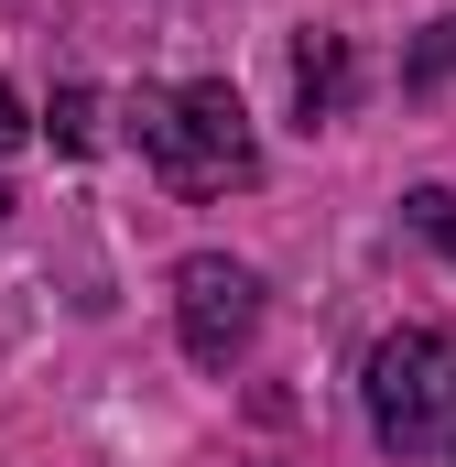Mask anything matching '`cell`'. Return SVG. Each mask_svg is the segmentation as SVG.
Listing matches in <instances>:
<instances>
[{
    "label": "cell",
    "mask_w": 456,
    "mask_h": 467,
    "mask_svg": "<svg viewBox=\"0 0 456 467\" xmlns=\"http://www.w3.org/2000/svg\"><path fill=\"white\" fill-rule=\"evenodd\" d=\"M130 141L141 163L174 185V196H228L261 174V141H250V109L228 77H196V88H141L130 99Z\"/></svg>",
    "instance_id": "obj_1"
},
{
    "label": "cell",
    "mask_w": 456,
    "mask_h": 467,
    "mask_svg": "<svg viewBox=\"0 0 456 467\" xmlns=\"http://www.w3.org/2000/svg\"><path fill=\"white\" fill-rule=\"evenodd\" d=\"M358 402H369V435L391 457H446L456 446V337L446 327L380 337L369 369H358Z\"/></svg>",
    "instance_id": "obj_2"
},
{
    "label": "cell",
    "mask_w": 456,
    "mask_h": 467,
    "mask_svg": "<svg viewBox=\"0 0 456 467\" xmlns=\"http://www.w3.org/2000/svg\"><path fill=\"white\" fill-rule=\"evenodd\" d=\"M174 337H185L196 369L250 358V337H261V272H250V261H228V250L174 261Z\"/></svg>",
    "instance_id": "obj_3"
},
{
    "label": "cell",
    "mask_w": 456,
    "mask_h": 467,
    "mask_svg": "<svg viewBox=\"0 0 456 467\" xmlns=\"http://www.w3.org/2000/svg\"><path fill=\"white\" fill-rule=\"evenodd\" d=\"M347 88H358V66H347V33H305L294 44V99H305V119H337Z\"/></svg>",
    "instance_id": "obj_4"
},
{
    "label": "cell",
    "mask_w": 456,
    "mask_h": 467,
    "mask_svg": "<svg viewBox=\"0 0 456 467\" xmlns=\"http://www.w3.org/2000/svg\"><path fill=\"white\" fill-rule=\"evenodd\" d=\"M446 77H456V11H446V22H424L413 55H402V88H446Z\"/></svg>",
    "instance_id": "obj_5"
},
{
    "label": "cell",
    "mask_w": 456,
    "mask_h": 467,
    "mask_svg": "<svg viewBox=\"0 0 456 467\" xmlns=\"http://www.w3.org/2000/svg\"><path fill=\"white\" fill-rule=\"evenodd\" d=\"M55 141H66V152H88V141H98V99H88V88H55Z\"/></svg>",
    "instance_id": "obj_6"
},
{
    "label": "cell",
    "mask_w": 456,
    "mask_h": 467,
    "mask_svg": "<svg viewBox=\"0 0 456 467\" xmlns=\"http://www.w3.org/2000/svg\"><path fill=\"white\" fill-rule=\"evenodd\" d=\"M413 229H424V239H446V250H456V196H446V185H424V196H413Z\"/></svg>",
    "instance_id": "obj_7"
},
{
    "label": "cell",
    "mask_w": 456,
    "mask_h": 467,
    "mask_svg": "<svg viewBox=\"0 0 456 467\" xmlns=\"http://www.w3.org/2000/svg\"><path fill=\"white\" fill-rule=\"evenodd\" d=\"M11 141H22V99L0 88V152H11Z\"/></svg>",
    "instance_id": "obj_8"
},
{
    "label": "cell",
    "mask_w": 456,
    "mask_h": 467,
    "mask_svg": "<svg viewBox=\"0 0 456 467\" xmlns=\"http://www.w3.org/2000/svg\"><path fill=\"white\" fill-rule=\"evenodd\" d=\"M0 218H11V196H0Z\"/></svg>",
    "instance_id": "obj_9"
},
{
    "label": "cell",
    "mask_w": 456,
    "mask_h": 467,
    "mask_svg": "<svg viewBox=\"0 0 456 467\" xmlns=\"http://www.w3.org/2000/svg\"><path fill=\"white\" fill-rule=\"evenodd\" d=\"M446 467H456V446H446Z\"/></svg>",
    "instance_id": "obj_10"
}]
</instances>
